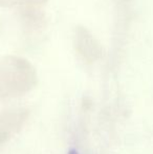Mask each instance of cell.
Wrapping results in <instances>:
<instances>
[{
    "mask_svg": "<svg viewBox=\"0 0 153 154\" xmlns=\"http://www.w3.org/2000/svg\"><path fill=\"white\" fill-rule=\"evenodd\" d=\"M68 154H79V152H78L77 150H70Z\"/></svg>",
    "mask_w": 153,
    "mask_h": 154,
    "instance_id": "6da1fadb",
    "label": "cell"
}]
</instances>
